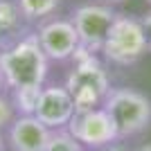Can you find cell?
<instances>
[{
  "mask_svg": "<svg viewBox=\"0 0 151 151\" xmlns=\"http://www.w3.org/2000/svg\"><path fill=\"white\" fill-rule=\"evenodd\" d=\"M65 129L90 151L101 149V147H106V145H111V142H115V140H120L117 126H115L113 117L106 113L104 106L75 113V117L70 120V124L65 126Z\"/></svg>",
  "mask_w": 151,
  "mask_h": 151,
  "instance_id": "cell-6",
  "label": "cell"
},
{
  "mask_svg": "<svg viewBox=\"0 0 151 151\" xmlns=\"http://www.w3.org/2000/svg\"><path fill=\"white\" fill-rule=\"evenodd\" d=\"M133 151H151V145L147 142V145H140L138 149H133Z\"/></svg>",
  "mask_w": 151,
  "mask_h": 151,
  "instance_id": "cell-17",
  "label": "cell"
},
{
  "mask_svg": "<svg viewBox=\"0 0 151 151\" xmlns=\"http://www.w3.org/2000/svg\"><path fill=\"white\" fill-rule=\"evenodd\" d=\"M18 117V111L14 106L12 97H7L5 93H0V129H9L14 120Z\"/></svg>",
  "mask_w": 151,
  "mask_h": 151,
  "instance_id": "cell-14",
  "label": "cell"
},
{
  "mask_svg": "<svg viewBox=\"0 0 151 151\" xmlns=\"http://www.w3.org/2000/svg\"><path fill=\"white\" fill-rule=\"evenodd\" d=\"M23 18L27 20H45L57 12L59 0H16Z\"/></svg>",
  "mask_w": 151,
  "mask_h": 151,
  "instance_id": "cell-12",
  "label": "cell"
},
{
  "mask_svg": "<svg viewBox=\"0 0 151 151\" xmlns=\"http://www.w3.org/2000/svg\"><path fill=\"white\" fill-rule=\"evenodd\" d=\"M5 142H7V140L2 138V129H0V149H5Z\"/></svg>",
  "mask_w": 151,
  "mask_h": 151,
  "instance_id": "cell-18",
  "label": "cell"
},
{
  "mask_svg": "<svg viewBox=\"0 0 151 151\" xmlns=\"http://www.w3.org/2000/svg\"><path fill=\"white\" fill-rule=\"evenodd\" d=\"M77 106L70 90L63 86H43V93H41V99H38L36 106V117L43 122L47 129H65L70 124V120L75 117Z\"/></svg>",
  "mask_w": 151,
  "mask_h": 151,
  "instance_id": "cell-8",
  "label": "cell"
},
{
  "mask_svg": "<svg viewBox=\"0 0 151 151\" xmlns=\"http://www.w3.org/2000/svg\"><path fill=\"white\" fill-rule=\"evenodd\" d=\"M65 88L70 90L72 99H75L77 113L79 111H90L104 104L106 95L111 93V77L106 68L101 65L95 54L79 57L75 68L70 70L68 79H65Z\"/></svg>",
  "mask_w": 151,
  "mask_h": 151,
  "instance_id": "cell-2",
  "label": "cell"
},
{
  "mask_svg": "<svg viewBox=\"0 0 151 151\" xmlns=\"http://www.w3.org/2000/svg\"><path fill=\"white\" fill-rule=\"evenodd\" d=\"M45 151H86V147L68 131V129H54L50 133Z\"/></svg>",
  "mask_w": 151,
  "mask_h": 151,
  "instance_id": "cell-13",
  "label": "cell"
},
{
  "mask_svg": "<svg viewBox=\"0 0 151 151\" xmlns=\"http://www.w3.org/2000/svg\"><path fill=\"white\" fill-rule=\"evenodd\" d=\"M47 63L43 47L36 34L16 38L12 45L0 50V72L5 79V88H27V86H43L47 79Z\"/></svg>",
  "mask_w": 151,
  "mask_h": 151,
  "instance_id": "cell-1",
  "label": "cell"
},
{
  "mask_svg": "<svg viewBox=\"0 0 151 151\" xmlns=\"http://www.w3.org/2000/svg\"><path fill=\"white\" fill-rule=\"evenodd\" d=\"M41 93H43V86H27V88L12 90V101L16 106V111H18V115H34L36 113Z\"/></svg>",
  "mask_w": 151,
  "mask_h": 151,
  "instance_id": "cell-11",
  "label": "cell"
},
{
  "mask_svg": "<svg viewBox=\"0 0 151 151\" xmlns=\"http://www.w3.org/2000/svg\"><path fill=\"white\" fill-rule=\"evenodd\" d=\"M36 38L50 61L75 59L77 52L81 50V41H79V34L72 25V20H65V18L43 20L36 29Z\"/></svg>",
  "mask_w": 151,
  "mask_h": 151,
  "instance_id": "cell-7",
  "label": "cell"
},
{
  "mask_svg": "<svg viewBox=\"0 0 151 151\" xmlns=\"http://www.w3.org/2000/svg\"><path fill=\"white\" fill-rule=\"evenodd\" d=\"M95 151H131V149H129L122 140H115V142H111V145H106V147H101V149H95Z\"/></svg>",
  "mask_w": 151,
  "mask_h": 151,
  "instance_id": "cell-15",
  "label": "cell"
},
{
  "mask_svg": "<svg viewBox=\"0 0 151 151\" xmlns=\"http://www.w3.org/2000/svg\"><path fill=\"white\" fill-rule=\"evenodd\" d=\"M0 151H5V149H0Z\"/></svg>",
  "mask_w": 151,
  "mask_h": 151,
  "instance_id": "cell-22",
  "label": "cell"
},
{
  "mask_svg": "<svg viewBox=\"0 0 151 151\" xmlns=\"http://www.w3.org/2000/svg\"><path fill=\"white\" fill-rule=\"evenodd\" d=\"M23 27V14L12 0H0V50L12 45Z\"/></svg>",
  "mask_w": 151,
  "mask_h": 151,
  "instance_id": "cell-10",
  "label": "cell"
},
{
  "mask_svg": "<svg viewBox=\"0 0 151 151\" xmlns=\"http://www.w3.org/2000/svg\"><path fill=\"white\" fill-rule=\"evenodd\" d=\"M147 2H149V5H151V0H147Z\"/></svg>",
  "mask_w": 151,
  "mask_h": 151,
  "instance_id": "cell-21",
  "label": "cell"
},
{
  "mask_svg": "<svg viewBox=\"0 0 151 151\" xmlns=\"http://www.w3.org/2000/svg\"><path fill=\"white\" fill-rule=\"evenodd\" d=\"M142 29H145V36H147V45H149V52H151V12L142 18Z\"/></svg>",
  "mask_w": 151,
  "mask_h": 151,
  "instance_id": "cell-16",
  "label": "cell"
},
{
  "mask_svg": "<svg viewBox=\"0 0 151 151\" xmlns=\"http://www.w3.org/2000/svg\"><path fill=\"white\" fill-rule=\"evenodd\" d=\"M117 14L111 9V5L101 2V5H81L72 12V25H75L79 41H81V50L86 52H101L104 41L108 36V29L115 23Z\"/></svg>",
  "mask_w": 151,
  "mask_h": 151,
  "instance_id": "cell-5",
  "label": "cell"
},
{
  "mask_svg": "<svg viewBox=\"0 0 151 151\" xmlns=\"http://www.w3.org/2000/svg\"><path fill=\"white\" fill-rule=\"evenodd\" d=\"M52 129L36 115H18L7 129V145L12 151H45Z\"/></svg>",
  "mask_w": 151,
  "mask_h": 151,
  "instance_id": "cell-9",
  "label": "cell"
},
{
  "mask_svg": "<svg viewBox=\"0 0 151 151\" xmlns=\"http://www.w3.org/2000/svg\"><path fill=\"white\" fill-rule=\"evenodd\" d=\"M147 50L149 45H147V36L142 29V20L129 18V16L115 18L104 41V47H101L104 57L115 65H131L145 57Z\"/></svg>",
  "mask_w": 151,
  "mask_h": 151,
  "instance_id": "cell-4",
  "label": "cell"
},
{
  "mask_svg": "<svg viewBox=\"0 0 151 151\" xmlns=\"http://www.w3.org/2000/svg\"><path fill=\"white\" fill-rule=\"evenodd\" d=\"M5 90V79H2V72H0V93Z\"/></svg>",
  "mask_w": 151,
  "mask_h": 151,
  "instance_id": "cell-19",
  "label": "cell"
},
{
  "mask_svg": "<svg viewBox=\"0 0 151 151\" xmlns=\"http://www.w3.org/2000/svg\"><path fill=\"white\" fill-rule=\"evenodd\" d=\"M101 2H106V5H115V2H122V0H101Z\"/></svg>",
  "mask_w": 151,
  "mask_h": 151,
  "instance_id": "cell-20",
  "label": "cell"
},
{
  "mask_svg": "<svg viewBox=\"0 0 151 151\" xmlns=\"http://www.w3.org/2000/svg\"><path fill=\"white\" fill-rule=\"evenodd\" d=\"M101 106L113 117L120 140L133 138L151 124V99L135 88H111Z\"/></svg>",
  "mask_w": 151,
  "mask_h": 151,
  "instance_id": "cell-3",
  "label": "cell"
}]
</instances>
